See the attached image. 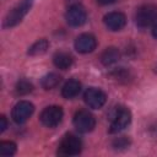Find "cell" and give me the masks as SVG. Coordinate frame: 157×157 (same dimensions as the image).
<instances>
[{
  "instance_id": "cell-1",
  "label": "cell",
  "mask_w": 157,
  "mask_h": 157,
  "mask_svg": "<svg viewBox=\"0 0 157 157\" xmlns=\"http://www.w3.org/2000/svg\"><path fill=\"white\" fill-rule=\"evenodd\" d=\"M32 5H33V0H21L18 4H16L6 15L4 21V27L10 28L18 25L23 20V17L28 13Z\"/></svg>"
},
{
  "instance_id": "cell-2",
  "label": "cell",
  "mask_w": 157,
  "mask_h": 157,
  "mask_svg": "<svg viewBox=\"0 0 157 157\" xmlns=\"http://www.w3.org/2000/svg\"><path fill=\"white\" fill-rule=\"evenodd\" d=\"M82 150V141L74 134H67L63 137L58 147L60 156H76Z\"/></svg>"
},
{
  "instance_id": "cell-3",
  "label": "cell",
  "mask_w": 157,
  "mask_h": 157,
  "mask_svg": "<svg viewBox=\"0 0 157 157\" xmlns=\"http://www.w3.org/2000/svg\"><path fill=\"white\" fill-rule=\"evenodd\" d=\"M135 22L139 27H148L157 22V5L146 4L140 6L135 13Z\"/></svg>"
},
{
  "instance_id": "cell-4",
  "label": "cell",
  "mask_w": 157,
  "mask_h": 157,
  "mask_svg": "<svg viewBox=\"0 0 157 157\" xmlns=\"http://www.w3.org/2000/svg\"><path fill=\"white\" fill-rule=\"evenodd\" d=\"M63 117H64V112L61 107L49 105L42 110L39 115V120L47 128H55L61 123Z\"/></svg>"
},
{
  "instance_id": "cell-5",
  "label": "cell",
  "mask_w": 157,
  "mask_h": 157,
  "mask_svg": "<svg viewBox=\"0 0 157 157\" xmlns=\"http://www.w3.org/2000/svg\"><path fill=\"white\" fill-rule=\"evenodd\" d=\"M74 126L76 128L77 131H80L82 134H87L94 129L96 119L88 110L81 109V110L76 112L74 115Z\"/></svg>"
},
{
  "instance_id": "cell-6",
  "label": "cell",
  "mask_w": 157,
  "mask_h": 157,
  "mask_svg": "<svg viewBox=\"0 0 157 157\" xmlns=\"http://www.w3.org/2000/svg\"><path fill=\"white\" fill-rule=\"evenodd\" d=\"M131 121V113L128 108L125 107H120L117 108L115 114L113 115L110 126H109V132L110 134H118L121 130H124L125 128H128V125Z\"/></svg>"
},
{
  "instance_id": "cell-7",
  "label": "cell",
  "mask_w": 157,
  "mask_h": 157,
  "mask_svg": "<svg viewBox=\"0 0 157 157\" xmlns=\"http://www.w3.org/2000/svg\"><path fill=\"white\" fill-rule=\"evenodd\" d=\"M65 20L71 27H81L82 25L86 23L87 12L81 5L74 4V5L69 6V9L65 13Z\"/></svg>"
},
{
  "instance_id": "cell-8",
  "label": "cell",
  "mask_w": 157,
  "mask_h": 157,
  "mask_svg": "<svg viewBox=\"0 0 157 157\" xmlns=\"http://www.w3.org/2000/svg\"><path fill=\"white\" fill-rule=\"evenodd\" d=\"M33 112H34V105L31 102H28V101H20L12 108L11 117H12L15 123L23 124V123H26L29 119V117L33 114Z\"/></svg>"
},
{
  "instance_id": "cell-9",
  "label": "cell",
  "mask_w": 157,
  "mask_h": 157,
  "mask_svg": "<svg viewBox=\"0 0 157 157\" xmlns=\"http://www.w3.org/2000/svg\"><path fill=\"white\" fill-rule=\"evenodd\" d=\"M83 99L90 108L99 109L104 105V103L107 101V94L99 88L90 87L86 90V92L83 94Z\"/></svg>"
},
{
  "instance_id": "cell-10",
  "label": "cell",
  "mask_w": 157,
  "mask_h": 157,
  "mask_svg": "<svg viewBox=\"0 0 157 157\" xmlns=\"http://www.w3.org/2000/svg\"><path fill=\"white\" fill-rule=\"evenodd\" d=\"M96 47H97L96 37L91 33H82L75 39V49L78 53L82 54L91 53L96 49Z\"/></svg>"
},
{
  "instance_id": "cell-11",
  "label": "cell",
  "mask_w": 157,
  "mask_h": 157,
  "mask_svg": "<svg viewBox=\"0 0 157 157\" xmlns=\"http://www.w3.org/2000/svg\"><path fill=\"white\" fill-rule=\"evenodd\" d=\"M103 22L105 25V27L110 31H120L125 27L126 25V17L123 12L119 11H113L107 13L103 17Z\"/></svg>"
},
{
  "instance_id": "cell-12",
  "label": "cell",
  "mask_w": 157,
  "mask_h": 157,
  "mask_svg": "<svg viewBox=\"0 0 157 157\" xmlns=\"http://www.w3.org/2000/svg\"><path fill=\"white\" fill-rule=\"evenodd\" d=\"M81 91V83L80 81L75 80V78H71L69 81H66L61 88V94L64 98L66 99H71L74 97H76Z\"/></svg>"
},
{
  "instance_id": "cell-13",
  "label": "cell",
  "mask_w": 157,
  "mask_h": 157,
  "mask_svg": "<svg viewBox=\"0 0 157 157\" xmlns=\"http://www.w3.org/2000/svg\"><path fill=\"white\" fill-rule=\"evenodd\" d=\"M53 63L58 69L67 70L69 67H71V65L74 63V58L71 54H69L66 52H58L53 56Z\"/></svg>"
},
{
  "instance_id": "cell-14",
  "label": "cell",
  "mask_w": 157,
  "mask_h": 157,
  "mask_svg": "<svg viewBox=\"0 0 157 157\" xmlns=\"http://www.w3.org/2000/svg\"><path fill=\"white\" fill-rule=\"evenodd\" d=\"M120 58V53L117 48L114 47H109L107 49H104V52L101 54V63L104 66H109L115 64Z\"/></svg>"
},
{
  "instance_id": "cell-15",
  "label": "cell",
  "mask_w": 157,
  "mask_h": 157,
  "mask_svg": "<svg viewBox=\"0 0 157 157\" xmlns=\"http://www.w3.org/2000/svg\"><path fill=\"white\" fill-rule=\"evenodd\" d=\"M61 81V76L55 74V72H50V74H47L45 76L42 77L40 80V86L44 88V90H53L55 88Z\"/></svg>"
},
{
  "instance_id": "cell-16",
  "label": "cell",
  "mask_w": 157,
  "mask_h": 157,
  "mask_svg": "<svg viewBox=\"0 0 157 157\" xmlns=\"http://www.w3.org/2000/svg\"><path fill=\"white\" fill-rule=\"evenodd\" d=\"M49 48V42L47 39H38L37 42H34L29 48H28V55L31 56H37V55H42L44 54Z\"/></svg>"
},
{
  "instance_id": "cell-17",
  "label": "cell",
  "mask_w": 157,
  "mask_h": 157,
  "mask_svg": "<svg viewBox=\"0 0 157 157\" xmlns=\"http://www.w3.org/2000/svg\"><path fill=\"white\" fill-rule=\"evenodd\" d=\"M32 91H33V85H32V82H29L28 80H25V78L17 81V83H16V86H15V92H16V94H18V96H26V94L31 93Z\"/></svg>"
},
{
  "instance_id": "cell-18",
  "label": "cell",
  "mask_w": 157,
  "mask_h": 157,
  "mask_svg": "<svg viewBox=\"0 0 157 157\" xmlns=\"http://www.w3.org/2000/svg\"><path fill=\"white\" fill-rule=\"evenodd\" d=\"M17 146L12 141H1L0 142V155L1 156H12L16 153Z\"/></svg>"
},
{
  "instance_id": "cell-19",
  "label": "cell",
  "mask_w": 157,
  "mask_h": 157,
  "mask_svg": "<svg viewBox=\"0 0 157 157\" xmlns=\"http://www.w3.org/2000/svg\"><path fill=\"white\" fill-rule=\"evenodd\" d=\"M129 144H130L129 139H126L125 136H121V137H118L113 142V147L117 148V150H121V148H126L129 146Z\"/></svg>"
},
{
  "instance_id": "cell-20",
  "label": "cell",
  "mask_w": 157,
  "mask_h": 157,
  "mask_svg": "<svg viewBox=\"0 0 157 157\" xmlns=\"http://www.w3.org/2000/svg\"><path fill=\"white\" fill-rule=\"evenodd\" d=\"M6 128H7V120H6V118H5L4 115H1V117H0V131H1V132L5 131Z\"/></svg>"
},
{
  "instance_id": "cell-21",
  "label": "cell",
  "mask_w": 157,
  "mask_h": 157,
  "mask_svg": "<svg viewBox=\"0 0 157 157\" xmlns=\"http://www.w3.org/2000/svg\"><path fill=\"white\" fill-rule=\"evenodd\" d=\"M117 0H97L98 4L101 5H110V4H114Z\"/></svg>"
},
{
  "instance_id": "cell-22",
  "label": "cell",
  "mask_w": 157,
  "mask_h": 157,
  "mask_svg": "<svg viewBox=\"0 0 157 157\" xmlns=\"http://www.w3.org/2000/svg\"><path fill=\"white\" fill-rule=\"evenodd\" d=\"M152 36L155 37V38H157V23L153 26V28H152Z\"/></svg>"
}]
</instances>
